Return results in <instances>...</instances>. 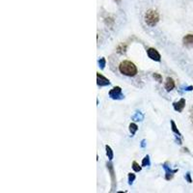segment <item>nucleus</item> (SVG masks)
<instances>
[{"mask_svg": "<svg viewBox=\"0 0 193 193\" xmlns=\"http://www.w3.org/2000/svg\"><path fill=\"white\" fill-rule=\"evenodd\" d=\"M119 71L122 75L132 77L137 75V68L131 61H123L121 64L119 65Z\"/></svg>", "mask_w": 193, "mask_h": 193, "instance_id": "f257e3e1", "label": "nucleus"}, {"mask_svg": "<svg viewBox=\"0 0 193 193\" xmlns=\"http://www.w3.org/2000/svg\"><path fill=\"white\" fill-rule=\"evenodd\" d=\"M145 22L147 23V25L151 26V27H155L159 22L158 13L155 11V10H149L145 14Z\"/></svg>", "mask_w": 193, "mask_h": 193, "instance_id": "f03ea898", "label": "nucleus"}, {"mask_svg": "<svg viewBox=\"0 0 193 193\" xmlns=\"http://www.w3.org/2000/svg\"><path fill=\"white\" fill-rule=\"evenodd\" d=\"M109 97L113 98V100H123L125 98V96L122 93V88L119 86L114 87L113 89L109 91Z\"/></svg>", "mask_w": 193, "mask_h": 193, "instance_id": "7ed1b4c3", "label": "nucleus"}, {"mask_svg": "<svg viewBox=\"0 0 193 193\" xmlns=\"http://www.w3.org/2000/svg\"><path fill=\"white\" fill-rule=\"evenodd\" d=\"M147 54L149 56L150 59H152L154 61H156V62H160L161 60V56L159 54V52L156 50L155 48H150L148 50H147Z\"/></svg>", "mask_w": 193, "mask_h": 193, "instance_id": "20e7f679", "label": "nucleus"}, {"mask_svg": "<svg viewBox=\"0 0 193 193\" xmlns=\"http://www.w3.org/2000/svg\"><path fill=\"white\" fill-rule=\"evenodd\" d=\"M162 167H163V169L165 170V174H166V175H165V179L168 180V181L173 178V175H174L175 173H177V172H178V169L172 170L166 163L162 165Z\"/></svg>", "mask_w": 193, "mask_h": 193, "instance_id": "39448f33", "label": "nucleus"}, {"mask_svg": "<svg viewBox=\"0 0 193 193\" xmlns=\"http://www.w3.org/2000/svg\"><path fill=\"white\" fill-rule=\"evenodd\" d=\"M97 84L98 86H108L110 84V81L109 79H107L106 77H104L103 75H101V74H97Z\"/></svg>", "mask_w": 193, "mask_h": 193, "instance_id": "423d86ee", "label": "nucleus"}, {"mask_svg": "<svg viewBox=\"0 0 193 193\" xmlns=\"http://www.w3.org/2000/svg\"><path fill=\"white\" fill-rule=\"evenodd\" d=\"M173 107L176 111L181 112L182 110H184V108L185 107V98H181L179 101H175L173 103Z\"/></svg>", "mask_w": 193, "mask_h": 193, "instance_id": "0eeeda50", "label": "nucleus"}, {"mask_svg": "<svg viewBox=\"0 0 193 193\" xmlns=\"http://www.w3.org/2000/svg\"><path fill=\"white\" fill-rule=\"evenodd\" d=\"M165 90L167 92L172 91L175 88V81L173 80V78L171 77H167L166 78V82H165V85H164Z\"/></svg>", "mask_w": 193, "mask_h": 193, "instance_id": "6e6552de", "label": "nucleus"}, {"mask_svg": "<svg viewBox=\"0 0 193 193\" xmlns=\"http://www.w3.org/2000/svg\"><path fill=\"white\" fill-rule=\"evenodd\" d=\"M182 43L185 46H188V48H192L193 46V35L192 34H188L184 37L182 39Z\"/></svg>", "mask_w": 193, "mask_h": 193, "instance_id": "1a4fd4ad", "label": "nucleus"}, {"mask_svg": "<svg viewBox=\"0 0 193 193\" xmlns=\"http://www.w3.org/2000/svg\"><path fill=\"white\" fill-rule=\"evenodd\" d=\"M107 168H108V171L110 172V176H111V179H112V182H113L114 185H115L116 180H115V176H114V169H113V166H112V164L110 162L107 163Z\"/></svg>", "mask_w": 193, "mask_h": 193, "instance_id": "9d476101", "label": "nucleus"}, {"mask_svg": "<svg viewBox=\"0 0 193 193\" xmlns=\"http://www.w3.org/2000/svg\"><path fill=\"white\" fill-rule=\"evenodd\" d=\"M131 119L134 120V121H142V120L144 119V115L141 112L137 111V112H135V114L131 117Z\"/></svg>", "mask_w": 193, "mask_h": 193, "instance_id": "9b49d317", "label": "nucleus"}, {"mask_svg": "<svg viewBox=\"0 0 193 193\" xmlns=\"http://www.w3.org/2000/svg\"><path fill=\"white\" fill-rule=\"evenodd\" d=\"M129 131L130 133H131V136L132 135H134L135 133H136V131L138 130V127H137V125L136 124H134V123H131V124H129Z\"/></svg>", "mask_w": 193, "mask_h": 193, "instance_id": "f8f14e48", "label": "nucleus"}, {"mask_svg": "<svg viewBox=\"0 0 193 193\" xmlns=\"http://www.w3.org/2000/svg\"><path fill=\"white\" fill-rule=\"evenodd\" d=\"M171 128H172V131H173L174 133H176L177 135H179V136H181V132H180V130L178 129V128H177L176 124H175V122L173 121V120H172V121H171Z\"/></svg>", "mask_w": 193, "mask_h": 193, "instance_id": "ddd939ff", "label": "nucleus"}, {"mask_svg": "<svg viewBox=\"0 0 193 193\" xmlns=\"http://www.w3.org/2000/svg\"><path fill=\"white\" fill-rule=\"evenodd\" d=\"M105 150H106V155L108 156V158L109 159H113V156H114V154H113V151L112 149L109 147V146H105Z\"/></svg>", "mask_w": 193, "mask_h": 193, "instance_id": "4468645a", "label": "nucleus"}, {"mask_svg": "<svg viewBox=\"0 0 193 193\" xmlns=\"http://www.w3.org/2000/svg\"><path fill=\"white\" fill-rule=\"evenodd\" d=\"M126 51H127V45L121 44V45H118V48H117V52H118V53H125Z\"/></svg>", "mask_w": 193, "mask_h": 193, "instance_id": "2eb2a0df", "label": "nucleus"}, {"mask_svg": "<svg viewBox=\"0 0 193 193\" xmlns=\"http://www.w3.org/2000/svg\"><path fill=\"white\" fill-rule=\"evenodd\" d=\"M151 165V161H150V156L149 155H146L145 158L142 160V166H150Z\"/></svg>", "mask_w": 193, "mask_h": 193, "instance_id": "dca6fc26", "label": "nucleus"}, {"mask_svg": "<svg viewBox=\"0 0 193 193\" xmlns=\"http://www.w3.org/2000/svg\"><path fill=\"white\" fill-rule=\"evenodd\" d=\"M98 67H100L101 70H103L104 68H105V65H106V61H105V59L103 58V57H102V58H101V59H98Z\"/></svg>", "mask_w": 193, "mask_h": 193, "instance_id": "f3484780", "label": "nucleus"}, {"mask_svg": "<svg viewBox=\"0 0 193 193\" xmlns=\"http://www.w3.org/2000/svg\"><path fill=\"white\" fill-rule=\"evenodd\" d=\"M132 169L135 172H140V171H141V169H142V167L136 162V161H133V163H132Z\"/></svg>", "mask_w": 193, "mask_h": 193, "instance_id": "a211bd4d", "label": "nucleus"}, {"mask_svg": "<svg viewBox=\"0 0 193 193\" xmlns=\"http://www.w3.org/2000/svg\"><path fill=\"white\" fill-rule=\"evenodd\" d=\"M135 178H136V177H135V175H134L133 173H128V184H129L130 185H131L133 184V181H134Z\"/></svg>", "mask_w": 193, "mask_h": 193, "instance_id": "6ab92c4d", "label": "nucleus"}, {"mask_svg": "<svg viewBox=\"0 0 193 193\" xmlns=\"http://www.w3.org/2000/svg\"><path fill=\"white\" fill-rule=\"evenodd\" d=\"M153 77L155 78V79L158 81V82H159V83H161L162 82V76H161L159 74H156V72H155V74H153Z\"/></svg>", "mask_w": 193, "mask_h": 193, "instance_id": "aec40b11", "label": "nucleus"}, {"mask_svg": "<svg viewBox=\"0 0 193 193\" xmlns=\"http://www.w3.org/2000/svg\"><path fill=\"white\" fill-rule=\"evenodd\" d=\"M185 180L188 181V182H192V179H191V176H190V173L188 172V173H186V175H185Z\"/></svg>", "mask_w": 193, "mask_h": 193, "instance_id": "412c9836", "label": "nucleus"}, {"mask_svg": "<svg viewBox=\"0 0 193 193\" xmlns=\"http://www.w3.org/2000/svg\"><path fill=\"white\" fill-rule=\"evenodd\" d=\"M178 136H179V135H177V136H176V142L178 143L179 145H181V140L180 138H178Z\"/></svg>", "mask_w": 193, "mask_h": 193, "instance_id": "4be33fe9", "label": "nucleus"}, {"mask_svg": "<svg viewBox=\"0 0 193 193\" xmlns=\"http://www.w3.org/2000/svg\"><path fill=\"white\" fill-rule=\"evenodd\" d=\"M184 90H185V91H192V90H193V86H188V87H185Z\"/></svg>", "mask_w": 193, "mask_h": 193, "instance_id": "5701e85b", "label": "nucleus"}, {"mask_svg": "<svg viewBox=\"0 0 193 193\" xmlns=\"http://www.w3.org/2000/svg\"><path fill=\"white\" fill-rule=\"evenodd\" d=\"M141 147L142 148H145L146 147V140L145 139H143L142 141H141Z\"/></svg>", "mask_w": 193, "mask_h": 193, "instance_id": "b1692460", "label": "nucleus"}, {"mask_svg": "<svg viewBox=\"0 0 193 193\" xmlns=\"http://www.w3.org/2000/svg\"><path fill=\"white\" fill-rule=\"evenodd\" d=\"M116 1H117V2H119V1H120V0H116Z\"/></svg>", "mask_w": 193, "mask_h": 193, "instance_id": "393cba45", "label": "nucleus"}]
</instances>
